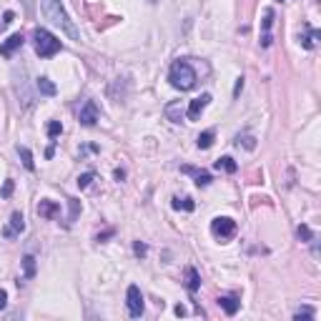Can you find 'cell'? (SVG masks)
Segmentation results:
<instances>
[{"mask_svg":"<svg viewBox=\"0 0 321 321\" xmlns=\"http://www.w3.org/2000/svg\"><path fill=\"white\" fill-rule=\"evenodd\" d=\"M123 178H126V171L118 168V171H116V181H123Z\"/></svg>","mask_w":321,"mask_h":321,"instance_id":"cell-33","label":"cell"},{"mask_svg":"<svg viewBox=\"0 0 321 321\" xmlns=\"http://www.w3.org/2000/svg\"><path fill=\"white\" fill-rule=\"evenodd\" d=\"M23 231H25V218H23L20 211H15V213L10 216V223H8V228L3 231V236H5V239H15V236H20Z\"/></svg>","mask_w":321,"mask_h":321,"instance_id":"cell-7","label":"cell"},{"mask_svg":"<svg viewBox=\"0 0 321 321\" xmlns=\"http://www.w3.org/2000/svg\"><path fill=\"white\" fill-rule=\"evenodd\" d=\"M45 130H48V135H51V138H58V135L63 133V126H61V121H51Z\"/></svg>","mask_w":321,"mask_h":321,"instance_id":"cell-24","label":"cell"},{"mask_svg":"<svg viewBox=\"0 0 321 321\" xmlns=\"http://www.w3.org/2000/svg\"><path fill=\"white\" fill-rule=\"evenodd\" d=\"M296 234H299V239H301V241H304V244H309V241H316V239H314V234H311V228H309V226H299V228H296Z\"/></svg>","mask_w":321,"mask_h":321,"instance_id":"cell-23","label":"cell"},{"mask_svg":"<svg viewBox=\"0 0 321 321\" xmlns=\"http://www.w3.org/2000/svg\"><path fill=\"white\" fill-rule=\"evenodd\" d=\"M166 118L173 121V123H181V121H184V108H181V103H168V106H166Z\"/></svg>","mask_w":321,"mask_h":321,"instance_id":"cell-16","label":"cell"},{"mask_svg":"<svg viewBox=\"0 0 321 321\" xmlns=\"http://www.w3.org/2000/svg\"><path fill=\"white\" fill-rule=\"evenodd\" d=\"M244 146H246L249 151H254V148H256V141H254L251 135H246V138H244Z\"/></svg>","mask_w":321,"mask_h":321,"instance_id":"cell-29","label":"cell"},{"mask_svg":"<svg viewBox=\"0 0 321 321\" xmlns=\"http://www.w3.org/2000/svg\"><path fill=\"white\" fill-rule=\"evenodd\" d=\"M23 276H25V279H33V276H35V258L30 256V254L23 258Z\"/></svg>","mask_w":321,"mask_h":321,"instance_id":"cell-21","label":"cell"},{"mask_svg":"<svg viewBox=\"0 0 321 321\" xmlns=\"http://www.w3.org/2000/svg\"><path fill=\"white\" fill-rule=\"evenodd\" d=\"M33 45H35V53L40 56V58H53L63 45H61V40L51 33V30H45V28H35L33 30Z\"/></svg>","mask_w":321,"mask_h":321,"instance_id":"cell-3","label":"cell"},{"mask_svg":"<svg viewBox=\"0 0 321 321\" xmlns=\"http://www.w3.org/2000/svg\"><path fill=\"white\" fill-rule=\"evenodd\" d=\"M213 168H216V171H226V173H236V171H239V163H236L231 156H223V158H218V161L213 163Z\"/></svg>","mask_w":321,"mask_h":321,"instance_id":"cell-14","label":"cell"},{"mask_svg":"<svg viewBox=\"0 0 321 321\" xmlns=\"http://www.w3.org/2000/svg\"><path fill=\"white\" fill-rule=\"evenodd\" d=\"M18 98H23V108H30L33 106V96H30V90H28V85L20 80V85H18Z\"/></svg>","mask_w":321,"mask_h":321,"instance_id":"cell-19","label":"cell"},{"mask_svg":"<svg viewBox=\"0 0 321 321\" xmlns=\"http://www.w3.org/2000/svg\"><path fill=\"white\" fill-rule=\"evenodd\" d=\"M98 106H96V101H85L83 103V108H80V113H78V121L83 123V126H96V121H98Z\"/></svg>","mask_w":321,"mask_h":321,"instance_id":"cell-6","label":"cell"},{"mask_svg":"<svg viewBox=\"0 0 321 321\" xmlns=\"http://www.w3.org/2000/svg\"><path fill=\"white\" fill-rule=\"evenodd\" d=\"M316 40H319V30H309V35H304V38H301V45L311 51V48L316 45Z\"/></svg>","mask_w":321,"mask_h":321,"instance_id":"cell-22","label":"cell"},{"mask_svg":"<svg viewBox=\"0 0 321 321\" xmlns=\"http://www.w3.org/2000/svg\"><path fill=\"white\" fill-rule=\"evenodd\" d=\"M35 88H38V93H40V96H48V98L58 93V88H56V83H53L51 78H45V75H40V78L35 80Z\"/></svg>","mask_w":321,"mask_h":321,"instance_id":"cell-11","label":"cell"},{"mask_svg":"<svg viewBox=\"0 0 321 321\" xmlns=\"http://www.w3.org/2000/svg\"><path fill=\"white\" fill-rule=\"evenodd\" d=\"M211 234L216 239H221V241H228V239L236 236V221L228 218V216H216L211 221Z\"/></svg>","mask_w":321,"mask_h":321,"instance_id":"cell-4","label":"cell"},{"mask_svg":"<svg viewBox=\"0 0 321 321\" xmlns=\"http://www.w3.org/2000/svg\"><path fill=\"white\" fill-rule=\"evenodd\" d=\"M218 304H221V309H223L228 316H234V314L239 311V306H241L239 296H221V299H218Z\"/></svg>","mask_w":321,"mask_h":321,"instance_id":"cell-12","label":"cell"},{"mask_svg":"<svg viewBox=\"0 0 321 321\" xmlns=\"http://www.w3.org/2000/svg\"><path fill=\"white\" fill-rule=\"evenodd\" d=\"M126 304H128V314L133 319H141L143 316V294H141V289L138 286H128V291H126Z\"/></svg>","mask_w":321,"mask_h":321,"instance_id":"cell-5","label":"cell"},{"mask_svg":"<svg viewBox=\"0 0 321 321\" xmlns=\"http://www.w3.org/2000/svg\"><path fill=\"white\" fill-rule=\"evenodd\" d=\"M181 171L184 173H191L193 178H196V186H208L211 184V173H206V171H196L193 166H184Z\"/></svg>","mask_w":321,"mask_h":321,"instance_id":"cell-13","label":"cell"},{"mask_svg":"<svg viewBox=\"0 0 321 321\" xmlns=\"http://www.w3.org/2000/svg\"><path fill=\"white\" fill-rule=\"evenodd\" d=\"M241 88H244V78H239V80H236V88H234V96H239V93H241Z\"/></svg>","mask_w":321,"mask_h":321,"instance_id":"cell-32","label":"cell"},{"mask_svg":"<svg viewBox=\"0 0 321 321\" xmlns=\"http://www.w3.org/2000/svg\"><path fill=\"white\" fill-rule=\"evenodd\" d=\"M133 251H135L138 256H146V254H148V249H146V244H141V241H135V244H133Z\"/></svg>","mask_w":321,"mask_h":321,"instance_id":"cell-27","label":"cell"},{"mask_svg":"<svg viewBox=\"0 0 321 321\" xmlns=\"http://www.w3.org/2000/svg\"><path fill=\"white\" fill-rule=\"evenodd\" d=\"M168 80L176 90H191L196 85V70L191 68L189 61H176L168 70Z\"/></svg>","mask_w":321,"mask_h":321,"instance_id":"cell-2","label":"cell"},{"mask_svg":"<svg viewBox=\"0 0 321 321\" xmlns=\"http://www.w3.org/2000/svg\"><path fill=\"white\" fill-rule=\"evenodd\" d=\"M10 193H13V181H5V186L0 189V196H3V198H8Z\"/></svg>","mask_w":321,"mask_h":321,"instance_id":"cell-28","label":"cell"},{"mask_svg":"<svg viewBox=\"0 0 321 321\" xmlns=\"http://www.w3.org/2000/svg\"><path fill=\"white\" fill-rule=\"evenodd\" d=\"M58 213H61V206H58L56 201L43 198V201L38 203V216H40V218H56Z\"/></svg>","mask_w":321,"mask_h":321,"instance_id":"cell-10","label":"cell"},{"mask_svg":"<svg viewBox=\"0 0 321 321\" xmlns=\"http://www.w3.org/2000/svg\"><path fill=\"white\" fill-rule=\"evenodd\" d=\"M151 3H158V0H151Z\"/></svg>","mask_w":321,"mask_h":321,"instance_id":"cell-36","label":"cell"},{"mask_svg":"<svg viewBox=\"0 0 321 321\" xmlns=\"http://www.w3.org/2000/svg\"><path fill=\"white\" fill-rule=\"evenodd\" d=\"M198 286H201V276H198V271H196L193 266H189V268H186V289H189L191 294H196Z\"/></svg>","mask_w":321,"mask_h":321,"instance_id":"cell-15","label":"cell"},{"mask_svg":"<svg viewBox=\"0 0 321 321\" xmlns=\"http://www.w3.org/2000/svg\"><path fill=\"white\" fill-rule=\"evenodd\" d=\"M213 135H216L213 130H203V133L198 135V141H196V146H198L201 151H206V148H211V146H213Z\"/></svg>","mask_w":321,"mask_h":321,"instance_id":"cell-18","label":"cell"},{"mask_svg":"<svg viewBox=\"0 0 321 321\" xmlns=\"http://www.w3.org/2000/svg\"><path fill=\"white\" fill-rule=\"evenodd\" d=\"M23 43H25L23 33H13V35H10V38H8V40L0 45V56H3V58H10V56H13L18 48H23Z\"/></svg>","mask_w":321,"mask_h":321,"instance_id":"cell-8","label":"cell"},{"mask_svg":"<svg viewBox=\"0 0 321 321\" xmlns=\"http://www.w3.org/2000/svg\"><path fill=\"white\" fill-rule=\"evenodd\" d=\"M176 316H186V309H184V306H181V304H178V306H176Z\"/></svg>","mask_w":321,"mask_h":321,"instance_id":"cell-34","label":"cell"},{"mask_svg":"<svg viewBox=\"0 0 321 321\" xmlns=\"http://www.w3.org/2000/svg\"><path fill=\"white\" fill-rule=\"evenodd\" d=\"M208 103H211V96H208V93H203V96L193 98L191 106H189V118H191V121H198V118H201V113L208 108Z\"/></svg>","mask_w":321,"mask_h":321,"instance_id":"cell-9","label":"cell"},{"mask_svg":"<svg viewBox=\"0 0 321 321\" xmlns=\"http://www.w3.org/2000/svg\"><path fill=\"white\" fill-rule=\"evenodd\" d=\"M25 3V8H33V0H23Z\"/></svg>","mask_w":321,"mask_h":321,"instance_id":"cell-35","label":"cell"},{"mask_svg":"<svg viewBox=\"0 0 321 321\" xmlns=\"http://www.w3.org/2000/svg\"><path fill=\"white\" fill-rule=\"evenodd\" d=\"M75 216H78V201H73V198H70V221H73Z\"/></svg>","mask_w":321,"mask_h":321,"instance_id":"cell-30","label":"cell"},{"mask_svg":"<svg viewBox=\"0 0 321 321\" xmlns=\"http://www.w3.org/2000/svg\"><path fill=\"white\" fill-rule=\"evenodd\" d=\"M40 13L45 20H51L53 25H58L70 40H80V30L75 28V23L70 20V15L65 13L61 0H40Z\"/></svg>","mask_w":321,"mask_h":321,"instance_id":"cell-1","label":"cell"},{"mask_svg":"<svg viewBox=\"0 0 321 321\" xmlns=\"http://www.w3.org/2000/svg\"><path fill=\"white\" fill-rule=\"evenodd\" d=\"M93 178H96V173H83V176L78 178V186H80V189H88Z\"/></svg>","mask_w":321,"mask_h":321,"instance_id":"cell-26","label":"cell"},{"mask_svg":"<svg viewBox=\"0 0 321 321\" xmlns=\"http://www.w3.org/2000/svg\"><path fill=\"white\" fill-rule=\"evenodd\" d=\"M173 208H176V211H193L196 203H193V198H189V196H186V198H178V196H176V198H173Z\"/></svg>","mask_w":321,"mask_h":321,"instance_id":"cell-20","label":"cell"},{"mask_svg":"<svg viewBox=\"0 0 321 321\" xmlns=\"http://www.w3.org/2000/svg\"><path fill=\"white\" fill-rule=\"evenodd\" d=\"M8 306V294H5V289H0V309H5Z\"/></svg>","mask_w":321,"mask_h":321,"instance_id":"cell-31","label":"cell"},{"mask_svg":"<svg viewBox=\"0 0 321 321\" xmlns=\"http://www.w3.org/2000/svg\"><path fill=\"white\" fill-rule=\"evenodd\" d=\"M18 156H20V161H23V166L28 168V171H33L35 168V161H33V153L25 148V146H18Z\"/></svg>","mask_w":321,"mask_h":321,"instance_id":"cell-17","label":"cell"},{"mask_svg":"<svg viewBox=\"0 0 321 321\" xmlns=\"http://www.w3.org/2000/svg\"><path fill=\"white\" fill-rule=\"evenodd\" d=\"M294 319H314V309L311 306H304V309H296Z\"/></svg>","mask_w":321,"mask_h":321,"instance_id":"cell-25","label":"cell"}]
</instances>
